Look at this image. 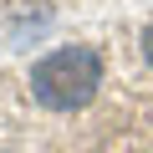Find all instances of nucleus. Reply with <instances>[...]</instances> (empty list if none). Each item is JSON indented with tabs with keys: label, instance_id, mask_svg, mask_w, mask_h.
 I'll return each mask as SVG.
<instances>
[{
	"label": "nucleus",
	"instance_id": "f257e3e1",
	"mask_svg": "<svg viewBox=\"0 0 153 153\" xmlns=\"http://www.w3.org/2000/svg\"><path fill=\"white\" fill-rule=\"evenodd\" d=\"M102 87V56L92 46H61L31 66V97L51 112H76L87 107Z\"/></svg>",
	"mask_w": 153,
	"mask_h": 153
},
{
	"label": "nucleus",
	"instance_id": "f03ea898",
	"mask_svg": "<svg viewBox=\"0 0 153 153\" xmlns=\"http://www.w3.org/2000/svg\"><path fill=\"white\" fill-rule=\"evenodd\" d=\"M143 56H148V66H153V26H143Z\"/></svg>",
	"mask_w": 153,
	"mask_h": 153
}]
</instances>
